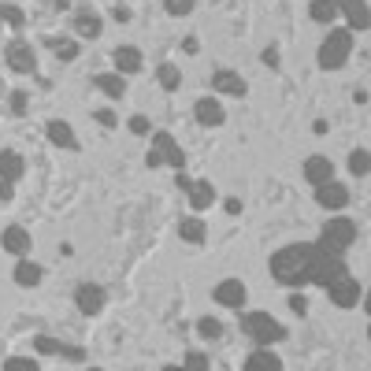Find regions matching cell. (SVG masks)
Returning <instances> with one entry per match:
<instances>
[{
    "label": "cell",
    "mask_w": 371,
    "mask_h": 371,
    "mask_svg": "<svg viewBox=\"0 0 371 371\" xmlns=\"http://www.w3.org/2000/svg\"><path fill=\"white\" fill-rule=\"evenodd\" d=\"M241 330H245L253 342H260V345H271V342L286 338V327L278 323L275 315H268V312H245V315H241Z\"/></svg>",
    "instance_id": "3957f363"
},
{
    "label": "cell",
    "mask_w": 371,
    "mask_h": 371,
    "mask_svg": "<svg viewBox=\"0 0 371 371\" xmlns=\"http://www.w3.org/2000/svg\"><path fill=\"white\" fill-rule=\"evenodd\" d=\"M11 111H15V116H26V89L11 93Z\"/></svg>",
    "instance_id": "d6a6232c"
},
{
    "label": "cell",
    "mask_w": 371,
    "mask_h": 371,
    "mask_svg": "<svg viewBox=\"0 0 371 371\" xmlns=\"http://www.w3.org/2000/svg\"><path fill=\"white\" fill-rule=\"evenodd\" d=\"M167 11H171V15H190L193 0H167Z\"/></svg>",
    "instance_id": "836d02e7"
},
{
    "label": "cell",
    "mask_w": 371,
    "mask_h": 371,
    "mask_svg": "<svg viewBox=\"0 0 371 371\" xmlns=\"http://www.w3.org/2000/svg\"><path fill=\"white\" fill-rule=\"evenodd\" d=\"M167 160H163V153H160V148H148V153H145V167H163Z\"/></svg>",
    "instance_id": "f35d334b"
},
{
    "label": "cell",
    "mask_w": 371,
    "mask_h": 371,
    "mask_svg": "<svg viewBox=\"0 0 371 371\" xmlns=\"http://www.w3.org/2000/svg\"><path fill=\"white\" fill-rule=\"evenodd\" d=\"M4 60H8V67L19 71V74H34V71H37L34 49H30L26 41H11V45L4 49Z\"/></svg>",
    "instance_id": "ba28073f"
},
{
    "label": "cell",
    "mask_w": 371,
    "mask_h": 371,
    "mask_svg": "<svg viewBox=\"0 0 371 371\" xmlns=\"http://www.w3.org/2000/svg\"><path fill=\"white\" fill-rule=\"evenodd\" d=\"M23 171H26V163L19 153H0V178L15 182V178H23Z\"/></svg>",
    "instance_id": "603a6c76"
},
{
    "label": "cell",
    "mask_w": 371,
    "mask_h": 371,
    "mask_svg": "<svg viewBox=\"0 0 371 371\" xmlns=\"http://www.w3.org/2000/svg\"><path fill=\"white\" fill-rule=\"evenodd\" d=\"M305 178H308L312 186L334 178V163H330L327 156H308V160H305Z\"/></svg>",
    "instance_id": "e0dca14e"
},
{
    "label": "cell",
    "mask_w": 371,
    "mask_h": 371,
    "mask_svg": "<svg viewBox=\"0 0 371 371\" xmlns=\"http://www.w3.org/2000/svg\"><path fill=\"white\" fill-rule=\"evenodd\" d=\"M178 238H186L190 245H200L208 238V227H204L200 215H186V219H178Z\"/></svg>",
    "instance_id": "ac0fdd59"
},
{
    "label": "cell",
    "mask_w": 371,
    "mask_h": 371,
    "mask_svg": "<svg viewBox=\"0 0 371 371\" xmlns=\"http://www.w3.org/2000/svg\"><path fill=\"white\" fill-rule=\"evenodd\" d=\"M156 82H160L163 89H178L182 74H178V67H175V63H160V67H156Z\"/></svg>",
    "instance_id": "4316f807"
},
{
    "label": "cell",
    "mask_w": 371,
    "mask_h": 371,
    "mask_svg": "<svg viewBox=\"0 0 371 371\" xmlns=\"http://www.w3.org/2000/svg\"><path fill=\"white\" fill-rule=\"evenodd\" d=\"M315 200H320V208L338 212V208H345V204H349V190H345L342 182L327 178V182H320V186H315Z\"/></svg>",
    "instance_id": "52a82bcc"
},
{
    "label": "cell",
    "mask_w": 371,
    "mask_h": 371,
    "mask_svg": "<svg viewBox=\"0 0 371 371\" xmlns=\"http://www.w3.org/2000/svg\"><path fill=\"white\" fill-rule=\"evenodd\" d=\"M74 301H78V308L86 315H97L104 308V290L101 286H93V283H82L78 290H74Z\"/></svg>",
    "instance_id": "4fadbf2b"
},
{
    "label": "cell",
    "mask_w": 371,
    "mask_h": 371,
    "mask_svg": "<svg viewBox=\"0 0 371 371\" xmlns=\"http://www.w3.org/2000/svg\"><path fill=\"white\" fill-rule=\"evenodd\" d=\"M186 193H190V208H193V212H204V208H212V204H215L212 182H193Z\"/></svg>",
    "instance_id": "ffe728a7"
},
{
    "label": "cell",
    "mask_w": 371,
    "mask_h": 371,
    "mask_svg": "<svg viewBox=\"0 0 371 371\" xmlns=\"http://www.w3.org/2000/svg\"><path fill=\"white\" fill-rule=\"evenodd\" d=\"M260 63H264V67H271V71H275V67H278V49H275V45H268L264 52H260Z\"/></svg>",
    "instance_id": "d590c367"
},
{
    "label": "cell",
    "mask_w": 371,
    "mask_h": 371,
    "mask_svg": "<svg viewBox=\"0 0 371 371\" xmlns=\"http://www.w3.org/2000/svg\"><path fill=\"white\" fill-rule=\"evenodd\" d=\"M15 197V190H11V182L8 178H0V204H8Z\"/></svg>",
    "instance_id": "b9f144b4"
},
{
    "label": "cell",
    "mask_w": 371,
    "mask_h": 371,
    "mask_svg": "<svg viewBox=\"0 0 371 371\" xmlns=\"http://www.w3.org/2000/svg\"><path fill=\"white\" fill-rule=\"evenodd\" d=\"M93 86H97L104 97H111V101H123V93H126V82H123L119 71H104V74H97V78H93Z\"/></svg>",
    "instance_id": "9a60e30c"
},
{
    "label": "cell",
    "mask_w": 371,
    "mask_h": 371,
    "mask_svg": "<svg viewBox=\"0 0 371 371\" xmlns=\"http://www.w3.org/2000/svg\"><path fill=\"white\" fill-rule=\"evenodd\" d=\"M0 245H4L8 253H15V256H26L30 253V234L23 227H8L4 234H0Z\"/></svg>",
    "instance_id": "d6986e66"
},
{
    "label": "cell",
    "mask_w": 371,
    "mask_h": 371,
    "mask_svg": "<svg viewBox=\"0 0 371 371\" xmlns=\"http://www.w3.org/2000/svg\"><path fill=\"white\" fill-rule=\"evenodd\" d=\"M97 119H101V126H116V123H119L111 108H101V111H97Z\"/></svg>",
    "instance_id": "60d3db41"
},
{
    "label": "cell",
    "mask_w": 371,
    "mask_h": 371,
    "mask_svg": "<svg viewBox=\"0 0 371 371\" xmlns=\"http://www.w3.org/2000/svg\"><path fill=\"white\" fill-rule=\"evenodd\" d=\"M245 367H249V371H264V367H268V371H278V367H283V360H278L275 352L264 345V349H256L253 357H245Z\"/></svg>",
    "instance_id": "7402d4cb"
},
{
    "label": "cell",
    "mask_w": 371,
    "mask_h": 371,
    "mask_svg": "<svg viewBox=\"0 0 371 371\" xmlns=\"http://www.w3.org/2000/svg\"><path fill=\"white\" fill-rule=\"evenodd\" d=\"M0 19H4V23H8L11 30H23V26H26V15L19 11L15 4H0Z\"/></svg>",
    "instance_id": "f1b7e54d"
},
{
    "label": "cell",
    "mask_w": 371,
    "mask_h": 371,
    "mask_svg": "<svg viewBox=\"0 0 371 371\" xmlns=\"http://www.w3.org/2000/svg\"><path fill=\"white\" fill-rule=\"evenodd\" d=\"M212 297L219 305H227V308H241L245 305V283H241V278H223Z\"/></svg>",
    "instance_id": "30bf717a"
},
{
    "label": "cell",
    "mask_w": 371,
    "mask_h": 371,
    "mask_svg": "<svg viewBox=\"0 0 371 371\" xmlns=\"http://www.w3.org/2000/svg\"><path fill=\"white\" fill-rule=\"evenodd\" d=\"M175 186H178V190H190V186H193V178H190V175H186V171H182V167H178V175H175Z\"/></svg>",
    "instance_id": "ee69618b"
},
{
    "label": "cell",
    "mask_w": 371,
    "mask_h": 371,
    "mask_svg": "<svg viewBox=\"0 0 371 371\" xmlns=\"http://www.w3.org/2000/svg\"><path fill=\"white\" fill-rule=\"evenodd\" d=\"M15 283L19 286H37V283H41V264H34V260H19V264H15Z\"/></svg>",
    "instance_id": "cb8c5ba5"
},
{
    "label": "cell",
    "mask_w": 371,
    "mask_h": 371,
    "mask_svg": "<svg viewBox=\"0 0 371 371\" xmlns=\"http://www.w3.org/2000/svg\"><path fill=\"white\" fill-rule=\"evenodd\" d=\"M290 308H293L297 315H305V312H308V305H305V297H301V293H297V297H290Z\"/></svg>",
    "instance_id": "7bdbcfd3"
},
{
    "label": "cell",
    "mask_w": 371,
    "mask_h": 371,
    "mask_svg": "<svg viewBox=\"0 0 371 371\" xmlns=\"http://www.w3.org/2000/svg\"><path fill=\"white\" fill-rule=\"evenodd\" d=\"M212 89L223 93V97H245V93H249L245 78H241L238 71H215L212 74Z\"/></svg>",
    "instance_id": "9c48e42d"
},
{
    "label": "cell",
    "mask_w": 371,
    "mask_h": 371,
    "mask_svg": "<svg viewBox=\"0 0 371 371\" xmlns=\"http://www.w3.org/2000/svg\"><path fill=\"white\" fill-rule=\"evenodd\" d=\"M74 34H78V37H101L104 34V23H101V15L97 11H93V8H78V11H74Z\"/></svg>",
    "instance_id": "7c38bea8"
},
{
    "label": "cell",
    "mask_w": 371,
    "mask_h": 371,
    "mask_svg": "<svg viewBox=\"0 0 371 371\" xmlns=\"http://www.w3.org/2000/svg\"><path fill=\"white\" fill-rule=\"evenodd\" d=\"M342 8L349 15L352 30H367V4H364V0H342Z\"/></svg>",
    "instance_id": "d4e9b609"
},
{
    "label": "cell",
    "mask_w": 371,
    "mask_h": 371,
    "mask_svg": "<svg viewBox=\"0 0 371 371\" xmlns=\"http://www.w3.org/2000/svg\"><path fill=\"white\" fill-rule=\"evenodd\" d=\"M153 148H160V153H163V160L171 163L175 171H178V167L186 163V156H182V148H178V141H175L171 134H163V130H160V134L153 138Z\"/></svg>",
    "instance_id": "2e32d148"
},
{
    "label": "cell",
    "mask_w": 371,
    "mask_h": 371,
    "mask_svg": "<svg viewBox=\"0 0 371 371\" xmlns=\"http://www.w3.org/2000/svg\"><path fill=\"white\" fill-rule=\"evenodd\" d=\"M186 367H208V357H204V352H186Z\"/></svg>",
    "instance_id": "8d00e7d4"
},
{
    "label": "cell",
    "mask_w": 371,
    "mask_h": 371,
    "mask_svg": "<svg viewBox=\"0 0 371 371\" xmlns=\"http://www.w3.org/2000/svg\"><path fill=\"white\" fill-rule=\"evenodd\" d=\"M111 19H116V23H130V19H134V11H130L126 4H116V8H111Z\"/></svg>",
    "instance_id": "74e56055"
},
{
    "label": "cell",
    "mask_w": 371,
    "mask_h": 371,
    "mask_svg": "<svg viewBox=\"0 0 371 371\" xmlns=\"http://www.w3.org/2000/svg\"><path fill=\"white\" fill-rule=\"evenodd\" d=\"M320 245L330 253H345L349 245H357V223L345 219V215H334L323 223V234H320Z\"/></svg>",
    "instance_id": "5b68a950"
},
{
    "label": "cell",
    "mask_w": 371,
    "mask_h": 371,
    "mask_svg": "<svg viewBox=\"0 0 371 371\" xmlns=\"http://www.w3.org/2000/svg\"><path fill=\"white\" fill-rule=\"evenodd\" d=\"M197 334H200V338H223V323L219 320H212V315H204V320L197 323Z\"/></svg>",
    "instance_id": "f546056e"
},
{
    "label": "cell",
    "mask_w": 371,
    "mask_h": 371,
    "mask_svg": "<svg viewBox=\"0 0 371 371\" xmlns=\"http://www.w3.org/2000/svg\"><path fill=\"white\" fill-rule=\"evenodd\" d=\"M130 130H134V134H148V119L145 116H130Z\"/></svg>",
    "instance_id": "ab89813d"
},
{
    "label": "cell",
    "mask_w": 371,
    "mask_h": 371,
    "mask_svg": "<svg viewBox=\"0 0 371 371\" xmlns=\"http://www.w3.org/2000/svg\"><path fill=\"white\" fill-rule=\"evenodd\" d=\"M271 275L283 286H305V249L301 245H286L271 256Z\"/></svg>",
    "instance_id": "7a4b0ae2"
},
{
    "label": "cell",
    "mask_w": 371,
    "mask_h": 371,
    "mask_svg": "<svg viewBox=\"0 0 371 371\" xmlns=\"http://www.w3.org/2000/svg\"><path fill=\"white\" fill-rule=\"evenodd\" d=\"M223 208H227L230 215H238V212H241V200H238V197H227V204H223Z\"/></svg>",
    "instance_id": "f6af8a7d"
},
{
    "label": "cell",
    "mask_w": 371,
    "mask_h": 371,
    "mask_svg": "<svg viewBox=\"0 0 371 371\" xmlns=\"http://www.w3.org/2000/svg\"><path fill=\"white\" fill-rule=\"evenodd\" d=\"M34 345H37V352H63V345L56 342V338H45V334H41V338H37Z\"/></svg>",
    "instance_id": "e575fe53"
},
{
    "label": "cell",
    "mask_w": 371,
    "mask_h": 371,
    "mask_svg": "<svg viewBox=\"0 0 371 371\" xmlns=\"http://www.w3.org/2000/svg\"><path fill=\"white\" fill-rule=\"evenodd\" d=\"M367 167H371V160H367V148H357V153L349 156V171L357 175V178H364V175H367Z\"/></svg>",
    "instance_id": "4dcf8cb0"
},
{
    "label": "cell",
    "mask_w": 371,
    "mask_h": 371,
    "mask_svg": "<svg viewBox=\"0 0 371 371\" xmlns=\"http://www.w3.org/2000/svg\"><path fill=\"white\" fill-rule=\"evenodd\" d=\"M193 116H197L200 126H223L227 111H223V104H219L215 97H200V101L193 104Z\"/></svg>",
    "instance_id": "8fae6325"
},
{
    "label": "cell",
    "mask_w": 371,
    "mask_h": 371,
    "mask_svg": "<svg viewBox=\"0 0 371 371\" xmlns=\"http://www.w3.org/2000/svg\"><path fill=\"white\" fill-rule=\"evenodd\" d=\"M308 15L315 19V23H334V19H338V4H334V0H312L308 4Z\"/></svg>",
    "instance_id": "484cf974"
},
{
    "label": "cell",
    "mask_w": 371,
    "mask_h": 371,
    "mask_svg": "<svg viewBox=\"0 0 371 371\" xmlns=\"http://www.w3.org/2000/svg\"><path fill=\"white\" fill-rule=\"evenodd\" d=\"M352 52V30H330L327 41L320 45V67L323 71H342Z\"/></svg>",
    "instance_id": "277c9868"
},
{
    "label": "cell",
    "mask_w": 371,
    "mask_h": 371,
    "mask_svg": "<svg viewBox=\"0 0 371 371\" xmlns=\"http://www.w3.org/2000/svg\"><path fill=\"white\" fill-rule=\"evenodd\" d=\"M327 293H330V301L338 308H357L360 305V283H357V278H349V275L334 278V283L327 286Z\"/></svg>",
    "instance_id": "8992f818"
},
{
    "label": "cell",
    "mask_w": 371,
    "mask_h": 371,
    "mask_svg": "<svg viewBox=\"0 0 371 371\" xmlns=\"http://www.w3.org/2000/svg\"><path fill=\"white\" fill-rule=\"evenodd\" d=\"M49 45L60 60H78V41H71V37H60V41H49Z\"/></svg>",
    "instance_id": "83f0119b"
},
{
    "label": "cell",
    "mask_w": 371,
    "mask_h": 371,
    "mask_svg": "<svg viewBox=\"0 0 371 371\" xmlns=\"http://www.w3.org/2000/svg\"><path fill=\"white\" fill-rule=\"evenodd\" d=\"M4 367H8V371H37V360H34V357H8Z\"/></svg>",
    "instance_id": "1f68e13d"
},
{
    "label": "cell",
    "mask_w": 371,
    "mask_h": 371,
    "mask_svg": "<svg viewBox=\"0 0 371 371\" xmlns=\"http://www.w3.org/2000/svg\"><path fill=\"white\" fill-rule=\"evenodd\" d=\"M301 249H305V283H312V286H330L334 278L349 275L342 253L323 249L320 241H315V245H312V241H301Z\"/></svg>",
    "instance_id": "6da1fadb"
},
{
    "label": "cell",
    "mask_w": 371,
    "mask_h": 371,
    "mask_svg": "<svg viewBox=\"0 0 371 371\" xmlns=\"http://www.w3.org/2000/svg\"><path fill=\"white\" fill-rule=\"evenodd\" d=\"M111 60H116V71H119V74H138V71H141V49L119 45L116 52H111Z\"/></svg>",
    "instance_id": "5bb4252c"
},
{
    "label": "cell",
    "mask_w": 371,
    "mask_h": 371,
    "mask_svg": "<svg viewBox=\"0 0 371 371\" xmlns=\"http://www.w3.org/2000/svg\"><path fill=\"white\" fill-rule=\"evenodd\" d=\"M49 141L60 145V148H78V141H74V130H71L63 119H52V123H49Z\"/></svg>",
    "instance_id": "44dd1931"
}]
</instances>
